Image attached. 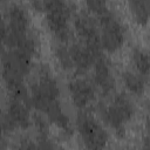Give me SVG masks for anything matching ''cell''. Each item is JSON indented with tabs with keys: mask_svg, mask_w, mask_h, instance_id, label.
<instances>
[{
	"mask_svg": "<svg viewBox=\"0 0 150 150\" xmlns=\"http://www.w3.org/2000/svg\"><path fill=\"white\" fill-rule=\"evenodd\" d=\"M42 11L46 12V21L49 30L59 43H67L71 40L73 33L69 27V19L73 14V4L66 1H42Z\"/></svg>",
	"mask_w": 150,
	"mask_h": 150,
	"instance_id": "cell-1",
	"label": "cell"
},
{
	"mask_svg": "<svg viewBox=\"0 0 150 150\" xmlns=\"http://www.w3.org/2000/svg\"><path fill=\"white\" fill-rule=\"evenodd\" d=\"M96 20L100 27L102 49L108 53H115L121 49L125 41V28L118 16L108 8L105 12L100 14Z\"/></svg>",
	"mask_w": 150,
	"mask_h": 150,
	"instance_id": "cell-2",
	"label": "cell"
},
{
	"mask_svg": "<svg viewBox=\"0 0 150 150\" xmlns=\"http://www.w3.org/2000/svg\"><path fill=\"white\" fill-rule=\"evenodd\" d=\"M76 129L87 150H103L108 144V132L101 122L88 111L81 110L76 117Z\"/></svg>",
	"mask_w": 150,
	"mask_h": 150,
	"instance_id": "cell-3",
	"label": "cell"
},
{
	"mask_svg": "<svg viewBox=\"0 0 150 150\" xmlns=\"http://www.w3.org/2000/svg\"><path fill=\"white\" fill-rule=\"evenodd\" d=\"M74 27L82 40V43L89 49L94 56V61L97 56L103 54V49L100 40V27L97 20L88 12L81 11L74 15Z\"/></svg>",
	"mask_w": 150,
	"mask_h": 150,
	"instance_id": "cell-4",
	"label": "cell"
},
{
	"mask_svg": "<svg viewBox=\"0 0 150 150\" xmlns=\"http://www.w3.org/2000/svg\"><path fill=\"white\" fill-rule=\"evenodd\" d=\"M94 86H96L102 95L107 96L115 90L116 81L111 70L109 59L101 54L94 61Z\"/></svg>",
	"mask_w": 150,
	"mask_h": 150,
	"instance_id": "cell-5",
	"label": "cell"
},
{
	"mask_svg": "<svg viewBox=\"0 0 150 150\" xmlns=\"http://www.w3.org/2000/svg\"><path fill=\"white\" fill-rule=\"evenodd\" d=\"M68 90L73 104L83 110L95 101V86L87 79L75 77L69 81Z\"/></svg>",
	"mask_w": 150,
	"mask_h": 150,
	"instance_id": "cell-6",
	"label": "cell"
},
{
	"mask_svg": "<svg viewBox=\"0 0 150 150\" xmlns=\"http://www.w3.org/2000/svg\"><path fill=\"white\" fill-rule=\"evenodd\" d=\"M30 123L29 108L25 103L11 98L7 108V117L5 118V130H13L14 128L28 129Z\"/></svg>",
	"mask_w": 150,
	"mask_h": 150,
	"instance_id": "cell-7",
	"label": "cell"
},
{
	"mask_svg": "<svg viewBox=\"0 0 150 150\" xmlns=\"http://www.w3.org/2000/svg\"><path fill=\"white\" fill-rule=\"evenodd\" d=\"M7 29L14 34H26L29 28V14L19 4H11L7 8Z\"/></svg>",
	"mask_w": 150,
	"mask_h": 150,
	"instance_id": "cell-8",
	"label": "cell"
},
{
	"mask_svg": "<svg viewBox=\"0 0 150 150\" xmlns=\"http://www.w3.org/2000/svg\"><path fill=\"white\" fill-rule=\"evenodd\" d=\"M68 48L73 66L79 73L84 74L94 66V56L82 42L71 43Z\"/></svg>",
	"mask_w": 150,
	"mask_h": 150,
	"instance_id": "cell-9",
	"label": "cell"
},
{
	"mask_svg": "<svg viewBox=\"0 0 150 150\" xmlns=\"http://www.w3.org/2000/svg\"><path fill=\"white\" fill-rule=\"evenodd\" d=\"M43 115L48 118L49 122L55 124L64 134H67V135H71L73 134L71 122H70L68 115L64 112L60 101H55V102L50 103L47 107V109L43 112Z\"/></svg>",
	"mask_w": 150,
	"mask_h": 150,
	"instance_id": "cell-10",
	"label": "cell"
},
{
	"mask_svg": "<svg viewBox=\"0 0 150 150\" xmlns=\"http://www.w3.org/2000/svg\"><path fill=\"white\" fill-rule=\"evenodd\" d=\"M110 105L112 107L115 112L118 115V117L124 123L129 122L134 117V115L136 112L135 104L132 103L131 98L125 93H117V94H115Z\"/></svg>",
	"mask_w": 150,
	"mask_h": 150,
	"instance_id": "cell-11",
	"label": "cell"
},
{
	"mask_svg": "<svg viewBox=\"0 0 150 150\" xmlns=\"http://www.w3.org/2000/svg\"><path fill=\"white\" fill-rule=\"evenodd\" d=\"M97 111H98V115H100L101 120L107 125H109L118 137H121V138L124 137V135H125V123L118 117V115L115 112V110L112 109V107L110 104L107 105V104L100 103L98 108H97Z\"/></svg>",
	"mask_w": 150,
	"mask_h": 150,
	"instance_id": "cell-12",
	"label": "cell"
},
{
	"mask_svg": "<svg viewBox=\"0 0 150 150\" xmlns=\"http://www.w3.org/2000/svg\"><path fill=\"white\" fill-rule=\"evenodd\" d=\"M122 80L127 89L134 95H143L146 86V79L138 73H134L131 70H125L122 74Z\"/></svg>",
	"mask_w": 150,
	"mask_h": 150,
	"instance_id": "cell-13",
	"label": "cell"
},
{
	"mask_svg": "<svg viewBox=\"0 0 150 150\" xmlns=\"http://www.w3.org/2000/svg\"><path fill=\"white\" fill-rule=\"evenodd\" d=\"M130 12L136 20V22L141 26H145L149 20V9L150 1L149 0H132L129 1Z\"/></svg>",
	"mask_w": 150,
	"mask_h": 150,
	"instance_id": "cell-14",
	"label": "cell"
},
{
	"mask_svg": "<svg viewBox=\"0 0 150 150\" xmlns=\"http://www.w3.org/2000/svg\"><path fill=\"white\" fill-rule=\"evenodd\" d=\"M131 57H132V63H134L137 73L146 79L148 74H149V54H148V52L141 47H134V49L131 52Z\"/></svg>",
	"mask_w": 150,
	"mask_h": 150,
	"instance_id": "cell-15",
	"label": "cell"
},
{
	"mask_svg": "<svg viewBox=\"0 0 150 150\" xmlns=\"http://www.w3.org/2000/svg\"><path fill=\"white\" fill-rule=\"evenodd\" d=\"M54 52H55V57L62 69L71 70L74 68L71 59H70V54H69V48L64 43H59L57 46H55Z\"/></svg>",
	"mask_w": 150,
	"mask_h": 150,
	"instance_id": "cell-16",
	"label": "cell"
},
{
	"mask_svg": "<svg viewBox=\"0 0 150 150\" xmlns=\"http://www.w3.org/2000/svg\"><path fill=\"white\" fill-rule=\"evenodd\" d=\"M39 132V136H48L49 134V121L48 118L41 114V112H36L33 116V121H32Z\"/></svg>",
	"mask_w": 150,
	"mask_h": 150,
	"instance_id": "cell-17",
	"label": "cell"
},
{
	"mask_svg": "<svg viewBox=\"0 0 150 150\" xmlns=\"http://www.w3.org/2000/svg\"><path fill=\"white\" fill-rule=\"evenodd\" d=\"M86 6L88 7V11L90 13L95 14L96 16H98L100 14H102L103 12H105L109 8L107 2L102 1V0H89L86 2Z\"/></svg>",
	"mask_w": 150,
	"mask_h": 150,
	"instance_id": "cell-18",
	"label": "cell"
},
{
	"mask_svg": "<svg viewBox=\"0 0 150 150\" xmlns=\"http://www.w3.org/2000/svg\"><path fill=\"white\" fill-rule=\"evenodd\" d=\"M16 150H36V143L30 139H22Z\"/></svg>",
	"mask_w": 150,
	"mask_h": 150,
	"instance_id": "cell-19",
	"label": "cell"
},
{
	"mask_svg": "<svg viewBox=\"0 0 150 150\" xmlns=\"http://www.w3.org/2000/svg\"><path fill=\"white\" fill-rule=\"evenodd\" d=\"M6 35H7V25L2 19V16L0 15V46L5 42Z\"/></svg>",
	"mask_w": 150,
	"mask_h": 150,
	"instance_id": "cell-20",
	"label": "cell"
},
{
	"mask_svg": "<svg viewBox=\"0 0 150 150\" xmlns=\"http://www.w3.org/2000/svg\"><path fill=\"white\" fill-rule=\"evenodd\" d=\"M4 131H5V118H2L1 112H0V138L2 137Z\"/></svg>",
	"mask_w": 150,
	"mask_h": 150,
	"instance_id": "cell-21",
	"label": "cell"
},
{
	"mask_svg": "<svg viewBox=\"0 0 150 150\" xmlns=\"http://www.w3.org/2000/svg\"><path fill=\"white\" fill-rule=\"evenodd\" d=\"M54 150H63V149H62V148H61L60 145H56V148H55Z\"/></svg>",
	"mask_w": 150,
	"mask_h": 150,
	"instance_id": "cell-22",
	"label": "cell"
},
{
	"mask_svg": "<svg viewBox=\"0 0 150 150\" xmlns=\"http://www.w3.org/2000/svg\"><path fill=\"white\" fill-rule=\"evenodd\" d=\"M0 150H6V149H5L4 146H1V145H0Z\"/></svg>",
	"mask_w": 150,
	"mask_h": 150,
	"instance_id": "cell-23",
	"label": "cell"
}]
</instances>
